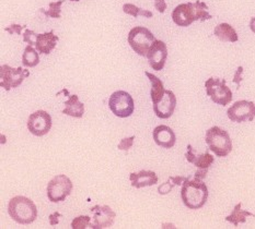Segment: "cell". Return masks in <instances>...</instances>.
I'll use <instances>...</instances> for the list:
<instances>
[{"mask_svg":"<svg viewBox=\"0 0 255 229\" xmlns=\"http://www.w3.org/2000/svg\"><path fill=\"white\" fill-rule=\"evenodd\" d=\"M172 20L179 26H190L195 21H207L213 18L212 14L208 12L207 4L203 1L186 2L181 3L172 11Z\"/></svg>","mask_w":255,"mask_h":229,"instance_id":"1","label":"cell"},{"mask_svg":"<svg viewBox=\"0 0 255 229\" xmlns=\"http://www.w3.org/2000/svg\"><path fill=\"white\" fill-rule=\"evenodd\" d=\"M181 198L187 209H202L206 204L208 199V188L206 183L195 177H194V179L187 178L182 184Z\"/></svg>","mask_w":255,"mask_h":229,"instance_id":"2","label":"cell"},{"mask_svg":"<svg viewBox=\"0 0 255 229\" xmlns=\"http://www.w3.org/2000/svg\"><path fill=\"white\" fill-rule=\"evenodd\" d=\"M8 214L20 225H29L36 220L37 208L29 198L18 195L9 201Z\"/></svg>","mask_w":255,"mask_h":229,"instance_id":"3","label":"cell"},{"mask_svg":"<svg viewBox=\"0 0 255 229\" xmlns=\"http://www.w3.org/2000/svg\"><path fill=\"white\" fill-rule=\"evenodd\" d=\"M209 150L218 157H226L232 151V140L229 133L226 130L221 129L220 127L214 126L206 131L205 137Z\"/></svg>","mask_w":255,"mask_h":229,"instance_id":"4","label":"cell"},{"mask_svg":"<svg viewBox=\"0 0 255 229\" xmlns=\"http://www.w3.org/2000/svg\"><path fill=\"white\" fill-rule=\"evenodd\" d=\"M154 41H156L154 35L147 27L143 26L132 27L127 36V42L131 49L142 57H147Z\"/></svg>","mask_w":255,"mask_h":229,"instance_id":"5","label":"cell"},{"mask_svg":"<svg viewBox=\"0 0 255 229\" xmlns=\"http://www.w3.org/2000/svg\"><path fill=\"white\" fill-rule=\"evenodd\" d=\"M206 94L210 97L215 104L220 106H227L232 100V92L226 84V79L219 77H209L205 82Z\"/></svg>","mask_w":255,"mask_h":229,"instance_id":"6","label":"cell"},{"mask_svg":"<svg viewBox=\"0 0 255 229\" xmlns=\"http://www.w3.org/2000/svg\"><path fill=\"white\" fill-rule=\"evenodd\" d=\"M109 107L119 118H127L134 113L135 104L128 92L116 91L109 98Z\"/></svg>","mask_w":255,"mask_h":229,"instance_id":"7","label":"cell"},{"mask_svg":"<svg viewBox=\"0 0 255 229\" xmlns=\"http://www.w3.org/2000/svg\"><path fill=\"white\" fill-rule=\"evenodd\" d=\"M73 182L66 175H57L47 184V198L53 203L63 202L73 191Z\"/></svg>","mask_w":255,"mask_h":229,"instance_id":"8","label":"cell"},{"mask_svg":"<svg viewBox=\"0 0 255 229\" xmlns=\"http://www.w3.org/2000/svg\"><path fill=\"white\" fill-rule=\"evenodd\" d=\"M30 71L23 69L22 67L12 68L8 65H2L0 67V85L5 91H10L11 88H15L22 84L26 77H29Z\"/></svg>","mask_w":255,"mask_h":229,"instance_id":"9","label":"cell"},{"mask_svg":"<svg viewBox=\"0 0 255 229\" xmlns=\"http://www.w3.org/2000/svg\"><path fill=\"white\" fill-rule=\"evenodd\" d=\"M52 117L45 110H37L27 119V130L35 137L47 135L52 129Z\"/></svg>","mask_w":255,"mask_h":229,"instance_id":"10","label":"cell"},{"mask_svg":"<svg viewBox=\"0 0 255 229\" xmlns=\"http://www.w3.org/2000/svg\"><path fill=\"white\" fill-rule=\"evenodd\" d=\"M227 116L232 122L237 124L253 121L255 118V104L250 100H238L227 110Z\"/></svg>","mask_w":255,"mask_h":229,"instance_id":"11","label":"cell"},{"mask_svg":"<svg viewBox=\"0 0 255 229\" xmlns=\"http://www.w3.org/2000/svg\"><path fill=\"white\" fill-rule=\"evenodd\" d=\"M90 211L93 214V222L90 224L92 229H103L114 225L116 214L109 205H94Z\"/></svg>","mask_w":255,"mask_h":229,"instance_id":"12","label":"cell"},{"mask_svg":"<svg viewBox=\"0 0 255 229\" xmlns=\"http://www.w3.org/2000/svg\"><path fill=\"white\" fill-rule=\"evenodd\" d=\"M147 58L151 68L156 71H161L164 68L165 61L168 58V47L162 41L156 40L153 42Z\"/></svg>","mask_w":255,"mask_h":229,"instance_id":"13","label":"cell"},{"mask_svg":"<svg viewBox=\"0 0 255 229\" xmlns=\"http://www.w3.org/2000/svg\"><path fill=\"white\" fill-rule=\"evenodd\" d=\"M176 107V96L175 94L167 90L164 93L163 98L158 104H153V111L158 118L169 119L173 115Z\"/></svg>","mask_w":255,"mask_h":229,"instance_id":"14","label":"cell"},{"mask_svg":"<svg viewBox=\"0 0 255 229\" xmlns=\"http://www.w3.org/2000/svg\"><path fill=\"white\" fill-rule=\"evenodd\" d=\"M152 137L157 145L163 149H172L176 143L174 131L170 127L160 125L153 129Z\"/></svg>","mask_w":255,"mask_h":229,"instance_id":"15","label":"cell"},{"mask_svg":"<svg viewBox=\"0 0 255 229\" xmlns=\"http://www.w3.org/2000/svg\"><path fill=\"white\" fill-rule=\"evenodd\" d=\"M131 186L137 189L151 187L158 182V176L151 170H140L139 172H131L129 175Z\"/></svg>","mask_w":255,"mask_h":229,"instance_id":"16","label":"cell"},{"mask_svg":"<svg viewBox=\"0 0 255 229\" xmlns=\"http://www.w3.org/2000/svg\"><path fill=\"white\" fill-rule=\"evenodd\" d=\"M58 41L59 37L54 34V31L43 33V34H37L35 48L40 54L49 55L56 47Z\"/></svg>","mask_w":255,"mask_h":229,"instance_id":"17","label":"cell"},{"mask_svg":"<svg viewBox=\"0 0 255 229\" xmlns=\"http://www.w3.org/2000/svg\"><path fill=\"white\" fill-rule=\"evenodd\" d=\"M66 107L63 109V114L68 115L74 118H82L85 114V104L81 103L77 95H70L68 100L65 102Z\"/></svg>","mask_w":255,"mask_h":229,"instance_id":"18","label":"cell"},{"mask_svg":"<svg viewBox=\"0 0 255 229\" xmlns=\"http://www.w3.org/2000/svg\"><path fill=\"white\" fill-rule=\"evenodd\" d=\"M214 34L216 37L219 38L221 42H230L236 43L239 41V36H238L237 31L228 23H220L215 27Z\"/></svg>","mask_w":255,"mask_h":229,"instance_id":"19","label":"cell"},{"mask_svg":"<svg viewBox=\"0 0 255 229\" xmlns=\"http://www.w3.org/2000/svg\"><path fill=\"white\" fill-rule=\"evenodd\" d=\"M145 75L150 80L151 83V91H150V95H151V100L153 104H158L160 100H161L164 96V93L167 90H164V85L163 82L159 79L158 76H156L154 75L150 74V72L145 71Z\"/></svg>","mask_w":255,"mask_h":229,"instance_id":"20","label":"cell"},{"mask_svg":"<svg viewBox=\"0 0 255 229\" xmlns=\"http://www.w3.org/2000/svg\"><path fill=\"white\" fill-rule=\"evenodd\" d=\"M241 206H242L241 202L238 203L234 208V210H232L231 214L226 217V221L231 223V224H234L235 227H238V225H239L240 223H246L247 217H250V216L255 217V215L251 213V212L242 210Z\"/></svg>","mask_w":255,"mask_h":229,"instance_id":"21","label":"cell"},{"mask_svg":"<svg viewBox=\"0 0 255 229\" xmlns=\"http://www.w3.org/2000/svg\"><path fill=\"white\" fill-rule=\"evenodd\" d=\"M22 64L27 68H34L40 64V56H38L36 48H33L31 45L25 47L23 55H22Z\"/></svg>","mask_w":255,"mask_h":229,"instance_id":"22","label":"cell"},{"mask_svg":"<svg viewBox=\"0 0 255 229\" xmlns=\"http://www.w3.org/2000/svg\"><path fill=\"white\" fill-rule=\"evenodd\" d=\"M123 11L126 14H129L131 16H134V18H137L138 15L146 16V18H152V15H153L151 11L138 8L137 5L132 4V3H125L123 5Z\"/></svg>","mask_w":255,"mask_h":229,"instance_id":"23","label":"cell"},{"mask_svg":"<svg viewBox=\"0 0 255 229\" xmlns=\"http://www.w3.org/2000/svg\"><path fill=\"white\" fill-rule=\"evenodd\" d=\"M215 161V157L213 155H210L208 152L204 153L202 155H196V158L194 160V165H195L197 168L201 169H208L210 166L213 165Z\"/></svg>","mask_w":255,"mask_h":229,"instance_id":"24","label":"cell"},{"mask_svg":"<svg viewBox=\"0 0 255 229\" xmlns=\"http://www.w3.org/2000/svg\"><path fill=\"white\" fill-rule=\"evenodd\" d=\"M65 2V0H59L57 2H51L49 3V9L48 10H43L41 9L42 12L46 16H51L54 19H59L60 18V7Z\"/></svg>","mask_w":255,"mask_h":229,"instance_id":"25","label":"cell"},{"mask_svg":"<svg viewBox=\"0 0 255 229\" xmlns=\"http://www.w3.org/2000/svg\"><path fill=\"white\" fill-rule=\"evenodd\" d=\"M90 222H91L90 216L82 215L74 219L73 222H71L70 226L73 229H86L88 226H90Z\"/></svg>","mask_w":255,"mask_h":229,"instance_id":"26","label":"cell"},{"mask_svg":"<svg viewBox=\"0 0 255 229\" xmlns=\"http://www.w3.org/2000/svg\"><path fill=\"white\" fill-rule=\"evenodd\" d=\"M36 38H37V34L34 31L31 30H25L24 34H23V42L27 43L29 45H35L36 43Z\"/></svg>","mask_w":255,"mask_h":229,"instance_id":"27","label":"cell"},{"mask_svg":"<svg viewBox=\"0 0 255 229\" xmlns=\"http://www.w3.org/2000/svg\"><path fill=\"white\" fill-rule=\"evenodd\" d=\"M134 140H135V137L132 136L130 138H125V139H122L121 142L119 144V150H122V151H128L131 147L132 144H134Z\"/></svg>","mask_w":255,"mask_h":229,"instance_id":"28","label":"cell"},{"mask_svg":"<svg viewBox=\"0 0 255 229\" xmlns=\"http://www.w3.org/2000/svg\"><path fill=\"white\" fill-rule=\"evenodd\" d=\"M175 186V184L171 181V179L169 178V180L165 182V183H163V184H161V186H159V188H158V192L161 194V195H165V194H168V193H170L171 192V190L173 189V187Z\"/></svg>","mask_w":255,"mask_h":229,"instance_id":"29","label":"cell"},{"mask_svg":"<svg viewBox=\"0 0 255 229\" xmlns=\"http://www.w3.org/2000/svg\"><path fill=\"white\" fill-rule=\"evenodd\" d=\"M26 25H19V24H11L9 26L5 27V32H8L9 34H16L20 35L21 32L23 29H25Z\"/></svg>","mask_w":255,"mask_h":229,"instance_id":"30","label":"cell"},{"mask_svg":"<svg viewBox=\"0 0 255 229\" xmlns=\"http://www.w3.org/2000/svg\"><path fill=\"white\" fill-rule=\"evenodd\" d=\"M185 157H186L188 163H191V164H193L194 160H195V158H196L195 151H194V149L192 148L191 144L187 145V152L185 153Z\"/></svg>","mask_w":255,"mask_h":229,"instance_id":"31","label":"cell"},{"mask_svg":"<svg viewBox=\"0 0 255 229\" xmlns=\"http://www.w3.org/2000/svg\"><path fill=\"white\" fill-rule=\"evenodd\" d=\"M154 7L159 11L160 13H163L167 10V3L165 0H154Z\"/></svg>","mask_w":255,"mask_h":229,"instance_id":"32","label":"cell"},{"mask_svg":"<svg viewBox=\"0 0 255 229\" xmlns=\"http://www.w3.org/2000/svg\"><path fill=\"white\" fill-rule=\"evenodd\" d=\"M242 74H243V67L240 66L239 68H238V70L236 71L235 77H234V83H237L238 88L240 87V83H241V81H242V76H241Z\"/></svg>","mask_w":255,"mask_h":229,"instance_id":"33","label":"cell"},{"mask_svg":"<svg viewBox=\"0 0 255 229\" xmlns=\"http://www.w3.org/2000/svg\"><path fill=\"white\" fill-rule=\"evenodd\" d=\"M170 179H171V181L173 182L175 186H182L183 184V182H184L187 178L186 177H182V176H175V177H170Z\"/></svg>","mask_w":255,"mask_h":229,"instance_id":"34","label":"cell"},{"mask_svg":"<svg viewBox=\"0 0 255 229\" xmlns=\"http://www.w3.org/2000/svg\"><path fill=\"white\" fill-rule=\"evenodd\" d=\"M60 216H62V214L58 213V212H56V213H54L52 215H49V223H51L52 226H55V225L58 224V223H59L58 219Z\"/></svg>","mask_w":255,"mask_h":229,"instance_id":"35","label":"cell"},{"mask_svg":"<svg viewBox=\"0 0 255 229\" xmlns=\"http://www.w3.org/2000/svg\"><path fill=\"white\" fill-rule=\"evenodd\" d=\"M206 175H207V169H201V168H198V170L195 172V178H198V179H204L205 177H206Z\"/></svg>","mask_w":255,"mask_h":229,"instance_id":"36","label":"cell"},{"mask_svg":"<svg viewBox=\"0 0 255 229\" xmlns=\"http://www.w3.org/2000/svg\"><path fill=\"white\" fill-rule=\"evenodd\" d=\"M250 29L255 34V16H254V18H252L251 21H250Z\"/></svg>","mask_w":255,"mask_h":229,"instance_id":"37","label":"cell"},{"mask_svg":"<svg viewBox=\"0 0 255 229\" xmlns=\"http://www.w3.org/2000/svg\"><path fill=\"white\" fill-rule=\"evenodd\" d=\"M70 1H79V0H70Z\"/></svg>","mask_w":255,"mask_h":229,"instance_id":"38","label":"cell"}]
</instances>
